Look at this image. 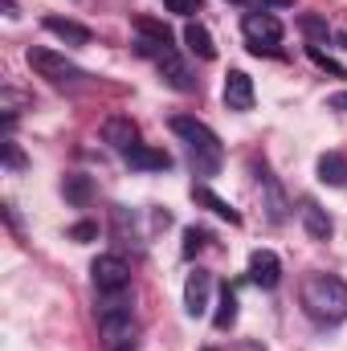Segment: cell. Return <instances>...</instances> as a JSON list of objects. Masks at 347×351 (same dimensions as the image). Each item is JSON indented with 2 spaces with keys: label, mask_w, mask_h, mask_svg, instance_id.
I'll list each match as a JSON object with an SVG mask.
<instances>
[{
  "label": "cell",
  "mask_w": 347,
  "mask_h": 351,
  "mask_svg": "<svg viewBox=\"0 0 347 351\" xmlns=\"http://www.w3.org/2000/svg\"><path fill=\"white\" fill-rule=\"evenodd\" d=\"M298 298L315 323H344L347 319V282L339 274H307Z\"/></svg>",
  "instance_id": "obj_1"
},
{
  "label": "cell",
  "mask_w": 347,
  "mask_h": 351,
  "mask_svg": "<svg viewBox=\"0 0 347 351\" xmlns=\"http://www.w3.org/2000/svg\"><path fill=\"white\" fill-rule=\"evenodd\" d=\"M102 302H98V335H102V343L110 351H131L139 343V323H135V302L127 298V290L123 294H98Z\"/></svg>",
  "instance_id": "obj_2"
},
{
  "label": "cell",
  "mask_w": 347,
  "mask_h": 351,
  "mask_svg": "<svg viewBox=\"0 0 347 351\" xmlns=\"http://www.w3.org/2000/svg\"><path fill=\"white\" fill-rule=\"evenodd\" d=\"M172 131L188 143V156H192V168L200 176H217L221 164H225V147L217 139V131L208 123H200L196 114H176L172 119Z\"/></svg>",
  "instance_id": "obj_3"
},
{
  "label": "cell",
  "mask_w": 347,
  "mask_h": 351,
  "mask_svg": "<svg viewBox=\"0 0 347 351\" xmlns=\"http://www.w3.org/2000/svg\"><path fill=\"white\" fill-rule=\"evenodd\" d=\"M25 62H29V70H33L37 78H45L49 86H58V90H78L86 82V70L74 66V62H70L66 53H58V49L29 45V49H25Z\"/></svg>",
  "instance_id": "obj_4"
},
{
  "label": "cell",
  "mask_w": 347,
  "mask_h": 351,
  "mask_svg": "<svg viewBox=\"0 0 347 351\" xmlns=\"http://www.w3.org/2000/svg\"><path fill=\"white\" fill-rule=\"evenodd\" d=\"M90 278H94L98 294H123L131 286V265L123 262L119 254H98L90 262Z\"/></svg>",
  "instance_id": "obj_5"
},
{
  "label": "cell",
  "mask_w": 347,
  "mask_h": 351,
  "mask_svg": "<svg viewBox=\"0 0 347 351\" xmlns=\"http://www.w3.org/2000/svg\"><path fill=\"white\" fill-rule=\"evenodd\" d=\"M176 49L172 45V29L164 25V21H152V16H135V53L139 58H160V53H168Z\"/></svg>",
  "instance_id": "obj_6"
},
{
  "label": "cell",
  "mask_w": 347,
  "mask_h": 351,
  "mask_svg": "<svg viewBox=\"0 0 347 351\" xmlns=\"http://www.w3.org/2000/svg\"><path fill=\"white\" fill-rule=\"evenodd\" d=\"M241 33H246V41H250L254 53H270L274 45H282V21L270 16V12H246Z\"/></svg>",
  "instance_id": "obj_7"
},
{
  "label": "cell",
  "mask_w": 347,
  "mask_h": 351,
  "mask_svg": "<svg viewBox=\"0 0 347 351\" xmlns=\"http://www.w3.org/2000/svg\"><path fill=\"white\" fill-rule=\"evenodd\" d=\"M156 70L164 74V82L180 94H192L196 90V78H192V70H188V62L180 58V49H168V53H160L156 58Z\"/></svg>",
  "instance_id": "obj_8"
},
{
  "label": "cell",
  "mask_w": 347,
  "mask_h": 351,
  "mask_svg": "<svg viewBox=\"0 0 347 351\" xmlns=\"http://www.w3.org/2000/svg\"><path fill=\"white\" fill-rule=\"evenodd\" d=\"M123 164L135 168V172H168L172 168V156L164 147H147V143H131L123 152Z\"/></svg>",
  "instance_id": "obj_9"
},
{
  "label": "cell",
  "mask_w": 347,
  "mask_h": 351,
  "mask_svg": "<svg viewBox=\"0 0 347 351\" xmlns=\"http://www.w3.org/2000/svg\"><path fill=\"white\" fill-rule=\"evenodd\" d=\"M208 294H213V274H208V269L188 274V282H184V311H188L192 319L204 315V311H208Z\"/></svg>",
  "instance_id": "obj_10"
},
{
  "label": "cell",
  "mask_w": 347,
  "mask_h": 351,
  "mask_svg": "<svg viewBox=\"0 0 347 351\" xmlns=\"http://www.w3.org/2000/svg\"><path fill=\"white\" fill-rule=\"evenodd\" d=\"M250 282H258L261 290H274L282 282V262L274 250H254L250 254Z\"/></svg>",
  "instance_id": "obj_11"
},
{
  "label": "cell",
  "mask_w": 347,
  "mask_h": 351,
  "mask_svg": "<svg viewBox=\"0 0 347 351\" xmlns=\"http://www.w3.org/2000/svg\"><path fill=\"white\" fill-rule=\"evenodd\" d=\"M225 106L229 110H254V78L246 70H229V78H225Z\"/></svg>",
  "instance_id": "obj_12"
},
{
  "label": "cell",
  "mask_w": 347,
  "mask_h": 351,
  "mask_svg": "<svg viewBox=\"0 0 347 351\" xmlns=\"http://www.w3.org/2000/svg\"><path fill=\"white\" fill-rule=\"evenodd\" d=\"M41 25H45V33H53L66 45H90V29L78 25V21H70V16H45Z\"/></svg>",
  "instance_id": "obj_13"
},
{
  "label": "cell",
  "mask_w": 347,
  "mask_h": 351,
  "mask_svg": "<svg viewBox=\"0 0 347 351\" xmlns=\"http://www.w3.org/2000/svg\"><path fill=\"white\" fill-rule=\"evenodd\" d=\"M192 200H196V204H204L208 213H217L221 221H229V225H241V213H237L229 200H221V196H217L208 184H192Z\"/></svg>",
  "instance_id": "obj_14"
},
{
  "label": "cell",
  "mask_w": 347,
  "mask_h": 351,
  "mask_svg": "<svg viewBox=\"0 0 347 351\" xmlns=\"http://www.w3.org/2000/svg\"><path fill=\"white\" fill-rule=\"evenodd\" d=\"M135 135H139V131H135V123H131V119H123V114H110V119L102 123V139H106L110 147H119V152H127L131 143H139Z\"/></svg>",
  "instance_id": "obj_15"
},
{
  "label": "cell",
  "mask_w": 347,
  "mask_h": 351,
  "mask_svg": "<svg viewBox=\"0 0 347 351\" xmlns=\"http://www.w3.org/2000/svg\"><path fill=\"white\" fill-rule=\"evenodd\" d=\"M298 217H302V229H307V237H315V241H327V237H331V217H327V213H323L315 200H302Z\"/></svg>",
  "instance_id": "obj_16"
},
{
  "label": "cell",
  "mask_w": 347,
  "mask_h": 351,
  "mask_svg": "<svg viewBox=\"0 0 347 351\" xmlns=\"http://www.w3.org/2000/svg\"><path fill=\"white\" fill-rule=\"evenodd\" d=\"M184 45L196 53V58H204V62H213L217 58V45H213V33L204 29V25H196V21H188L184 25Z\"/></svg>",
  "instance_id": "obj_17"
},
{
  "label": "cell",
  "mask_w": 347,
  "mask_h": 351,
  "mask_svg": "<svg viewBox=\"0 0 347 351\" xmlns=\"http://www.w3.org/2000/svg\"><path fill=\"white\" fill-rule=\"evenodd\" d=\"M319 180H323L327 188H344L347 184V156L344 152H327V156H319Z\"/></svg>",
  "instance_id": "obj_18"
},
{
  "label": "cell",
  "mask_w": 347,
  "mask_h": 351,
  "mask_svg": "<svg viewBox=\"0 0 347 351\" xmlns=\"http://www.w3.org/2000/svg\"><path fill=\"white\" fill-rule=\"evenodd\" d=\"M261 172V188H265V217L274 221V225H282L286 221V200H282V188H278V180L265 172V168H258Z\"/></svg>",
  "instance_id": "obj_19"
},
{
  "label": "cell",
  "mask_w": 347,
  "mask_h": 351,
  "mask_svg": "<svg viewBox=\"0 0 347 351\" xmlns=\"http://www.w3.org/2000/svg\"><path fill=\"white\" fill-rule=\"evenodd\" d=\"M233 323H237V290H233V286H221V302H217L213 327H217V331H229Z\"/></svg>",
  "instance_id": "obj_20"
},
{
  "label": "cell",
  "mask_w": 347,
  "mask_h": 351,
  "mask_svg": "<svg viewBox=\"0 0 347 351\" xmlns=\"http://www.w3.org/2000/svg\"><path fill=\"white\" fill-rule=\"evenodd\" d=\"M62 192H66V200H70V204H86L94 188H90V180H86V176H66Z\"/></svg>",
  "instance_id": "obj_21"
},
{
  "label": "cell",
  "mask_w": 347,
  "mask_h": 351,
  "mask_svg": "<svg viewBox=\"0 0 347 351\" xmlns=\"http://www.w3.org/2000/svg\"><path fill=\"white\" fill-rule=\"evenodd\" d=\"M298 25H302V33L311 37V45H319V41H327V37H331V29H327V21H323V16H311V12H307V16H298Z\"/></svg>",
  "instance_id": "obj_22"
},
{
  "label": "cell",
  "mask_w": 347,
  "mask_h": 351,
  "mask_svg": "<svg viewBox=\"0 0 347 351\" xmlns=\"http://www.w3.org/2000/svg\"><path fill=\"white\" fill-rule=\"evenodd\" d=\"M307 53H311V62H315V66H319V70H327V74H331V78H347V70H344V66H339V62H335V58H331V53H323V49H319V45H307Z\"/></svg>",
  "instance_id": "obj_23"
},
{
  "label": "cell",
  "mask_w": 347,
  "mask_h": 351,
  "mask_svg": "<svg viewBox=\"0 0 347 351\" xmlns=\"http://www.w3.org/2000/svg\"><path fill=\"white\" fill-rule=\"evenodd\" d=\"M204 241H208V233L196 229V225H188V229H184V258H196V254L204 250Z\"/></svg>",
  "instance_id": "obj_24"
},
{
  "label": "cell",
  "mask_w": 347,
  "mask_h": 351,
  "mask_svg": "<svg viewBox=\"0 0 347 351\" xmlns=\"http://www.w3.org/2000/svg\"><path fill=\"white\" fill-rule=\"evenodd\" d=\"M4 164H8L12 172H21V168H25V152H21L12 139H4Z\"/></svg>",
  "instance_id": "obj_25"
},
{
  "label": "cell",
  "mask_w": 347,
  "mask_h": 351,
  "mask_svg": "<svg viewBox=\"0 0 347 351\" xmlns=\"http://www.w3.org/2000/svg\"><path fill=\"white\" fill-rule=\"evenodd\" d=\"M172 12H180V16H192V12H200V0H164Z\"/></svg>",
  "instance_id": "obj_26"
},
{
  "label": "cell",
  "mask_w": 347,
  "mask_h": 351,
  "mask_svg": "<svg viewBox=\"0 0 347 351\" xmlns=\"http://www.w3.org/2000/svg\"><path fill=\"white\" fill-rule=\"evenodd\" d=\"M70 233H74L78 241H90V237H98V229H94V225H74Z\"/></svg>",
  "instance_id": "obj_27"
},
{
  "label": "cell",
  "mask_w": 347,
  "mask_h": 351,
  "mask_svg": "<svg viewBox=\"0 0 347 351\" xmlns=\"http://www.w3.org/2000/svg\"><path fill=\"white\" fill-rule=\"evenodd\" d=\"M331 110H347V90H339V94H331Z\"/></svg>",
  "instance_id": "obj_28"
},
{
  "label": "cell",
  "mask_w": 347,
  "mask_h": 351,
  "mask_svg": "<svg viewBox=\"0 0 347 351\" xmlns=\"http://www.w3.org/2000/svg\"><path fill=\"white\" fill-rule=\"evenodd\" d=\"M265 4H274V8H286V4H290V0H265Z\"/></svg>",
  "instance_id": "obj_29"
},
{
  "label": "cell",
  "mask_w": 347,
  "mask_h": 351,
  "mask_svg": "<svg viewBox=\"0 0 347 351\" xmlns=\"http://www.w3.org/2000/svg\"><path fill=\"white\" fill-rule=\"evenodd\" d=\"M241 351H261V348H258V343H246V348H241Z\"/></svg>",
  "instance_id": "obj_30"
},
{
  "label": "cell",
  "mask_w": 347,
  "mask_h": 351,
  "mask_svg": "<svg viewBox=\"0 0 347 351\" xmlns=\"http://www.w3.org/2000/svg\"><path fill=\"white\" fill-rule=\"evenodd\" d=\"M339 41H344V49H347V33H339Z\"/></svg>",
  "instance_id": "obj_31"
},
{
  "label": "cell",
  "mask_w": 347,
  "mask_h": 351,
  "mask_svg": "<svg viewBox=\"0 0 347 351\" xmlns=\"http://www.w3.org/2000/svg\"><path fill=\"white\" fill-rule=\"evenodd\" d=\"M233 4H250V0H233Z\"/></svg>",
  "instance_id": "obj_32"
},
{
  "label": "cell",
  "mask_w": 347,
  "mask_h": 351,
  "mask_svg": "<svg viewBox=\"0 0 347 351\" xmlns=\"http://www.w3.org/2000/svg\"><path fill=\"white\" fill-rule=\"evenodd\" d=\"M204 351H213V348H204Z\"/></svg>",
  "instance_id": "obj_33"
}]
</instances>
